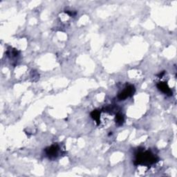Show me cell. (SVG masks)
<instances>
[{"instance_id": "cell-4", "label": "cell", "mask_w": 177, "mask_h": 177, "mask_svg": "<svg viewBox=\"0 0 177 177\" xmlns=\"http://www.w3.org/2000/svg\"><path fill=\"white\" fill-rule=\"evenodd\" d=\"M158 88L161 91H163V93H165V94H171V90L166 83H164V82L161 83L160 82L159 85H158Z\"/></svg>"}, {"instance_id": "cell-2", "label": "cell", "mask_w": 177, "mask_h": 177, "mask_svg": "<svg viewBox=\"0 0 177 177\" xmlns=\"http://www.w3.org/2000/svg\"><path fill=\"white\" fill-rule=\"evenodd\" d=\"M134 87L132 86H130L128 87H126L125 90H123L121 94H119V98L122 100V99H125L127 97L130 96L134 93Z\"/></svg>"}, {"instance_id": "cell-1", "label": "cell", "mask_w": 177, "mask_h": 177, "mask_svg": "<svg viewBox=\"0 0 177 177\" xmlns=\"http://www.w3.org/2000/svg\"><path fill=\"white\" fill-rule=\"evenodd\" d=\"M156 157L148 151L142 152L139 154V156L138 155V158L136 159V161L139 163V164H149L151 165L152 163H155Z\"/></svg>"}, {"instance_id": "cell-3", "label": "cell", "mask_w": 177, "mask_h": 177, "mask_svg": "<svg viewBox=\"0 0 177 177\" xmlns=\"http://www.w3.org/2000/svg\"><path fill=\"white\" fill-rule=\"evenodd\" d=\"M59 147L57 145H52L51 147L47 149L46 154L49 157H55L58 154L59 152Z\"/></svg>"}]
</instances>
